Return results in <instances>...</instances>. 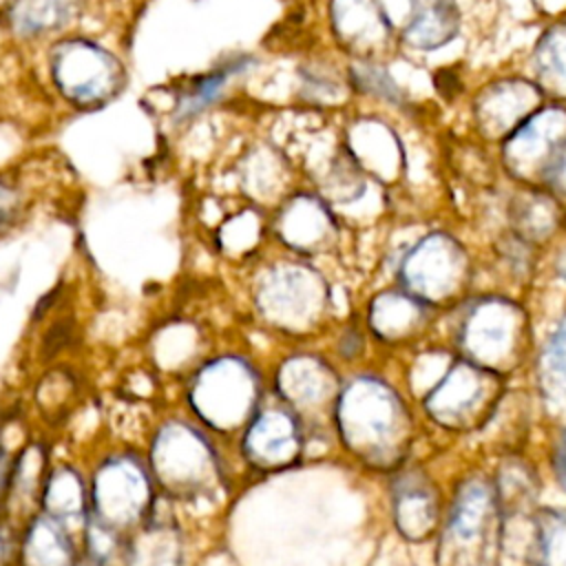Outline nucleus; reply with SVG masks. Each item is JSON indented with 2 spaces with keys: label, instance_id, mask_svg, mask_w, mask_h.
Masks as SVG:
<instances>
[{
  "label": "nucleus",
  "instance_id": "obj_17",
  "mask_svg": "<svg viewBox=\"0 0 566 566\" xmlns=\"http://www.w3.org/2000/svg\"><path fill=\"white\" fill-rule=\"evenodd\" d=\"M438 316V310L409 292L389 285L367 301L365 327L376 340L398 347L420 340L433 327Z\"/></svg>",
  "mask_w": 566,
  "mask_h": 566
},
{
  "label": "nucleus",
  "instance_id": "obj_20",
  "mask_svg": "<svg viewBox=\"0 0 566 566\" xmlns=\"http://www.w3.org/2000/svg\"><path fill=\"white\" fill-rule=\"evenodd\" d=\"M502 217L506 230L546 252L564 234V201L542 186H513L504 199Z\"/></svg>",
  "mask_w": 566,
  "mask_h": 566
},
{
  "label": "nucleus",
  "instance_id": "obj_25",
  "mask_svg": "<svg viewBox=\"0 0 566 566\" xmlns=\"http://www.w3.org/2000/svg\"><path fill=\"white\" fill-rule=\"evenodd\" d=\"M345 75H347L352 97H363L367 102H374L394 111H407L411 106L409 93L391 75L387 62L347 60Z\"/></svg>",
  "mask_w": 566,
  "mask_h": 566
},
{
  "label": "nucleus",
  "instance_id": "obj_11",
  "mask_svg": "<svg viewBox=\"0 0 566 566\" xmlns=\"http://www.w3.org/2000/svg\"><path fill=\"white\" fill-rule=\"evenodd\" d=\"M153 467L161 486L179 497H199L219 484V462L208 440L184 422L164 424L153 444Z\"/></svg>",
  "mask_w": 566,
  "mask_h": 566
},
{
  "label": "nucleus",
  "instance_id": "obj_19",
  "mask_svg": "<svg viewBox=\"0 0 566 566\" xmlns=\"http://www.w3.org/2000/svg\"><path fill=\"white\" fill-rule=\"evenodd\" d=\"M343 142L367 177L380 186H391L407 170V155L398 133L374 113L358 117L345 130Z\"/></svg>",
  "mask_w": 566,
  "mask_h": 566
},
{
  "label": "nucleus",
  "instance_id": "obj_2",
  "mask_svg": "<svg viewBox=\"0 0 566 566\" xmlns=\"http://www.w3.org/2000/svg\"><path fill=\"white\" fill-rule=\"evenodd\" d=\"M444 314L455 356L502 378L520 369L533 352L528 307L509 292L473 290Z\"/></svg>",
  "mask_w": 566,
  "mask_h": 566
},
{
  "label": "nucleus",
  "instance_id": "obj_9",
  "mask_svg": "<svg viewBox=\"0 0 566 566\" xmlns=\"http://www.w3.org/2000/svg\"><path fill=\"white\" fill-rule=\"evenodd\" d=\"M566 146V102L546 99L495 144V164L513 186H542Z\"/></svg>",
  "mask_w": 566,
  "mask_h": 566
},
{
  "label": "nucleus",
  "instance_id": "obj_14",
  "mask_svg": "<svg viewBox=\"0 0 566 566\" xmlns=\"http://www.w3.org/2000/svg\"><path fill=\"white\" fill-rule=\"evenodd\" d=\"M93 517L115 533L139 522L153 504V491L142 464L133 458L106 460L93 478Z\"/></svg>",
  "mask_w": 566,
  "mask_h": 566
},
{
  "label": "nucleus",
  "instance_id": "obj_22",
  "mask_svg": "<svg viewBox=\"0 0 566 566\" xmlns=\"http://www.w3.org/2000/svg\"><path fill=\"white\" fill-rule=\"evenodd\" d=\"M546 99L566 102V13L553 15L535 35L526 71Z\"/></svg>",
  "mask_w": 566,
  "mask_h": 566
},
{
  "label": "nucleus",
  "instance_id": "obj_21",
  "mask_svg": "<svg viewBox=\"0 0 566 566\" xmlns=\"http://www.w3.org/2000/svg\"><path fill=\"white\" fill-rule=\"evenodd\" d=\"M391 513L398 533L409 542H427L438 531L440 495L422 469H398L391 482Z\"/></svg>",
  "mask_w": 566,
  "mask_h": 566
},
{
  "label": "nucleus",
  "instance_id": "obj_42",
  "mask_svg": "<svg viewBox=\"0 0 566 566\" xmlns=\"http://www.w3.org/2000/svg\"><path fill=\"white\" fill-rule=\"evenodd\" d=\"M562 237H566V203H564V234Z\"/></svg>",
  "mask_w": 566,
  "mask_h": 566
},
{
  "label": "nucleus",
  "instance_id": "obj_8",
  "mask_svg": "<svg viewBox=\"0 0 566 566\" xmlns=\"http://www.w3.org/2000/svg\"><path fill=\"white\" fill-rule=\"evenodd\" d=\"M268 232L281 252L316 261L340 245L345 223L312 186H294L272 208Z\"/></svg>",
  "mask_w": 566,
  "mask_h": 566
},
{
  "label": "nucleus",
  "instance_id": "obj_39",
  "mask_svg": "<svg viewBox=\"0 0 566 566\" xmlns=\"http://www.w3.org/2000/svg\"><path fill=\"white\" fill-rule=\"evenodd\" d=\"M553 467H555V475L559 480V484L566 491V429L562 431V436L557 438L555 444V453H553Z\"/></svg>",
  "mask_w": 566,
  "mask_h": 566
},
{
  "label": "nucleus",
  "instance_id": "obj_27",
  "mask_svg": "<svg viewBox=\"0 0 566 566\" xmlns=\"http://www.w3.org/2000/svg\"><path fill=\"white\" fill-rule=\"evenodd\" d=\"M252 66H254V57L239 55V57L226 60V62L217 64L214 69H210L208 73L195 77L177 99L175 119L177 122L190 119V117L199 115L201 111H206L210 104H214L219 99V95L226 91V86L232 82V77L248 73Z\"/></svg>",
  "mask_w": 566,
  "mask_h": 566
},
{
  "label": "nucleus",
  "instance_id": "obj_33",
  "mask_svg": "<svg viewBox=\"0 0 566 566\" xmlns=\"http://www.w3.org/2000/svg\"><path fill=\"white\" fill-rule=\"evenodd\" d=\"M130 566H181V542L172 526L153 524L130 546Z\"/></svg>",
  "mask_w": 566,
  "mask_h": 566
},
{
  "label": "nucleus",
  "instance_id": "obj_6",
  "mask_svg": "<svg viewBox=\"0 0 566 566\" xmlns=\"http://www.w3.org/2000/svg\"><path fill=\"white\" fill-rule=\"evenodd\" d=\"M504 398V378L464 358H453L440 380L427 391L422 407L440 427L469 433L482 429Z\"/></svg>",
  "mask_w": 566,
  "mask_h": 566
},
{
  "label": "nucleus",
  "instance_id": "obj_31",
  "mask_svg": "<svg viewBox=\"0 0 566 566\" xmlns=\"http://www.w3.org/2000/svg\"><path fill=\"white\" fill-rule=\"evenodd\" d=\"M88 500L84 491V482L71 469H57L51 473L44 489V509L51 520L57 524L77 520L86 513Z\"/></svg>",
  "mask_w": 566,
  "mask_h": 566
},
{
  "label": "nucleus",
  "instance_id": "obj_43",
  "mask_svg": "<svg viewBox=\"0 0 566 566\" xmlns=\"http://www.w3.org/2000/svg\"><path fill=\"white\" fill-rule=\"evenodd\" d=\"M91 566H99V564H95V562H93V564H91Z\"/></svg>",
  "mask_w": 566,
  "mask_h": 566
},
{
  "label": "nucleus",
  "instance_id": "obj_1",
  "mask_svg": "<svg viewBox=\"0 0 566 566\" xmlns=\"http://www.w3.org/2000/svg\"><path fill=\"white\" fill-rule=\"evenodd\" d=\"M334 420L345 449L374 471H396L413 442V418L402 396L374 374L340 385Z\"/></svg>",
  "mask_w": 566,
  "mask_h": 566
},
{
  "label": "nucleus",
  "instance_id": "obj_37",
  "mask_svg": "<svg viewBox=\"0 0 566 566\" xmlns=\"http://www.w3.org/2000/svg\"><path fill=\"white\" fill-rule=\"evenodd\" d=\"M542 188L551 190L559 201L566 203V146L557 153L555 161L551 164V168L542 181Z\"/></svg>",
  "mask_w": 566,
  "mask_h": 566
},
{
  "label": "nucleus",
  "instance_id": "obj_5",
  "mask_svg": "<svg viewBox=\"0 0 566 566\" xmlns=\"http://www.w3.org/2000/svg\"><path fill=\"white\" fill-rule=\"evenodd\" d=\"M504 509L495 484L473 475L455 489L440 528L436 566H500Z\"/></svg>",
  "mask_w": 566,
  "mask_h": 566
},
{
  "label": "nucleus",
  "instance_id": "obj_36",
  "mask_svg": "<svg viewBox=\"0 0 566 566\" xmlns=\"http://www.w3.org/2000/svg\"><path fill=\"white\" fill-rule=\"evenodd\" d=\"M336 347H338V354H340L343 358H347V360L360 356L363 349H365V332H363L360 323H356V321H354V323H347V325L343 327L338 340H336Z\"/></svg>",
  "mask_w": 566,
  "mask_h": 566
},
{
  "label": "nucleus",
  "instance_id": "obj_7",
  "mask_svg": "<svg viewBox=\"0 0 566 566\" xmlns=\"http://www.w3.org/2000/svg\"><path fill=\"white\" fill-rule=\"evenodd\" d=\"M51 77L60 95L80 111H95L113 102L126 86L122 62L97 42L62 40L49 55Z\"/></svg>",
  "mask_w": 566,
  "mask_h": 566
},
{
  "label": "nucleus",
  "instance_id": "obj_41",
  "mask_svg": "<svg viewBox=\"0 0 566 566\" xmlns=\"http://www.w3.org/2000/svg\"><path fill=\"white\" fill-rule=\"evenodd\" d=\"M15 4V0H0V15L7 18V13L11 11V7Z\"/></svg>",
  "mask_w": 566,
  "mask_h": 566
},
{
  "label": "nucleus",
  "instance_id": "obj_28",
  "mask_svg": "<svg viewBox=\"0 0 566 566\" xmlns=\"http://www.w3.org/2000/svg\"><path fill=\"white\" fill-rule=\"evenodd\" d=\"M491 254L497 272L511 283H531L542 270L546 250L506 230L504 226L491 241Z\"/></svg>",
  "mask_w": 566,
  "mask_h": 566
},
{
  "label": "nucleus",
  "instance_id": "obj_38",
  "mask_svg": "<svg viewBox=\"0 0 566 566\" xmlns=\"http://www.w3.org/2000/svg\"><path fill=\"white\" fill-rule=\"evenodd\" d=\"M548 254V268L553 272V276L557 279V283L564 285L566 290V237H559L555 241V245L546 252Z\"/></svg>",
  "mask_w": 566,
  "mask_h": 566
},
{
  "label": "nucleus",
  "instance_id": "obj_3",
  "mask_svg": "<svg viewBox=\"0 0 566 566\" xmlns=\"http://www.w3.org/2000/svg\"><path fill=\"white\" fill-rule=\"evenodd\" d=\"M252 303L259 318L272 329L310 336L329 321L334 292L327 274L314 261L281 252L256 272Z\"/></svg>",
  "mask_w": 566,
  "mask_h": 566
},
{
  "label": "nucleus",
  "instance_id": "obj_12",
  "mask_svg": "<svg viewBox=\"0 0 566 566\" xmlns=\"http://www.w3.org/2000/svg\"><path fill=\"white\" fill-rule=\"evenodd\" d=\"M546 102L524 73H502L484 80L469 97V119L482 144H497L522 119Z\"/></svg>",
  "mask_w": 566,
  "mask_h": 566
},
{
  "label": "nucleus",
  "instance_id": "obj_15",
  "mask_svg": "<svg viewBox=\"0 0 566 566\" xmlns=\"http://www.w3.org/2000/svg\"><path fill=\"white\" fill-rule=\"evenodd\" d=\"M303 427L283 402L259 405L243 433V455L259 471H283L303 455Z\"/></svg>",
  "mask_w": 566,
  "mask_h": 566
},
{
  "label": "nucleus",
  "instance_id": "obj_35",
  "mask_svg": "<svg viewBox=\"0 0 566 566\" xmlns=\"http://www.w3.org/2000/svg\"><path fill=\"white\" fill-rule=\"evenodd\" d=\"M431 84L436 86L438 95L447 102H455L464 93V82L453 66H442L431 73Z\"/></svg>",
  "mask_w": 566,
  "mask_h": 566
},
{
  "label": "nucleus",
  "instance_id": "obj_29",
  "mask_svg": "<svg viewBox=\"0 0 566 566\" xmlns=\"http://www.w3.org/2000/svg\"><path fill=\"white\" fill-rule=\"evenodd\" d=\"M24 566H77L69 533L51 517H38L22 544Z\"/></svg>",
  "mask_w": 566,
  "mask_h": 566
},
{
  "label": "nucleus",
  "instance_id": "obj_32",
  "mask_svg": "<svg viewBox=\"0 0 566 566\" xmlns=\"http://www.w3.org/2000/svg\"><path fill=\"white\" fill-rule=\"evenodd\" d=\"M535 566H566V509H542L533 522Z\"/></svg>",
  "mask_w": 566,
  "mask_h": 566
},
{
  "label": "nucleus",
  "instance_id": "obj_18",
  "mask_svg": "<svg viewBox=\"0 0 566 566\" xmlns=\"http://www.w3.org/2000/svg\"><path fill=\"white\" fill-rule=\"evenodd\" d=\"M276 396L296 416L321 411L325 405L336 402L340 380L334 367L318 354L301 352L290 354L276 369Z\"/></svg>",
  "mask_w": 566,
  "mask_h": 566
},
{
  "label": "nucleus",
  "instance_id": "obj_16",
  "mask_svg": "<svg viewBox=\"0 0 566 566\" xmlns=\"http://www.w3.org/2000/svg\"><path fill=\"white\" fill-rule=\"evenodd\" d=\"M389 15L398 49L433 53L449 46L462 31V7L458 0H398Z\"/></svg>",
  "mask_w": 566,
  "mask_h": 566
},
{
  "label": "nucleus",
  "instance_id": "obj_30",
  "mask_svg": "<svg viewBox=\"0 0 566 566\" xmlns=\"http://www.w3.org/2000/svg\"><path fill=\"white\" fill-rule=\"evenodd\" d=\"M537 382L548 402L566 407V310L539 347Z\"/></svg>",
  "mask_w": 566,
  "mask_h": 566
},
{
  "label": "nucleus",
  "instance_id": "obj_26",
  "mask_svg": "<svg viewBox=\"0 0 566 566\" xmlns=\"http://www.w3.org/2000/svg\"><path fill=\"white\" fill-rule=\"evenodd\" d=\"M296 97L312 108H336L352 97L345 66L307 60L296 69Z\"/></svg>",
  "mask_w": 566,
  "mask_h": 566
},
{
  "label": "nucleus",
  "instance_id": "obj_13",
  "mask_svg": "<svg viewBox=\"0 0 566 566\" xmlns=\"http://www.w3.org/2000/svg\"><path fill=\"white\" fill-rule=\"evenodd\" d=\"M325 22L332 44L347 60L387 62L398 49L382 0H325Z\"/></svg>",
  "mask_w": 566,
  "mask_h": 566
},
{
  "label": "nucleus",
  "instance_id": "obj_4",
  "mask_svg": "<svg viewBox=\"0 0 566 566\" xmlns=\"http://www.w3.org/2000/svg\"><path fill=\"white\" fill-rule=\"evenodd\" d=\"M475 272L469 243L447 228H431L398 252L391 285L444 314L473 292Z\"/></svg>",
  "mask_w": 566,
  "mask_h": 566
},
{
  "label": "nucleus",
  "instance_id": "obj_40",
  "mask_svg": "<svg viewBox=\"0 0 566 566\" xmlns=\"http://www.w3.org/2000/svg\"><path fill=\"white\" fill-rule=\"evenodd\" d=\"M11 475H13V471L9 469L7 453H4V449H2V444H0V500H2V495L7 493V484H9Z\"/></svg>",
  "mask_w": 566,
  "mask_h": 566
},
{
  "label": "nucleus",
  "instance_id": "obj_10",
  "mask_svg": "<svg viewBox=\"0 0 566 566\" xmlns=\"http://www.w3.org/2000/svg\"><path fill=\"white\" fill-rule=\"evenodd\" d=\"M261 398L256 369L241 356H221L203 365L190 385V405L214 429H237L254 416Z\"/></svg>",
  "mask_w": 566,
  "mask_h": 566
},
{
  "label": "nucleus",
  "instance_id": "obj_34",
  "mask_svg": "<svg viewBox=\"0 0 566 566\" xmlns=\"http://www.w3.org/2000/svg\"><path fill=\"white\" fill-rule=\"evenodd\" d=\"M22 212V195L20 190L0 179V237H4L20 219Z\"/></svg>",
  "mask_w": 566,
  "mask_h": 566
},
{
  "label": "nucleus",
  "instance_id": "obj_23",
  "mask_svg": "<svg viewBox=\"0 0 566 566\" xmlns=\"http://www.w3.org/2000/svg\"><path fill=\"white\" fill-rule=\"evenodd\" d=\"M243 186L250 190L256 203L274 201L272 208L294 188L292 175L294 164L287 155L272 146H259L245 157V166L241 170Z\"/></svg>",
  "mask_w": 566,
  "mask_h": 566
},
{
  "label": "nucleus",
  "instance_id": "obj_24",
  "mask_svg": "<svg viewBox=\"0 0 566 566\" xmlns=\"http://www.w3.org/2000/svg\"><path fill=\"white\" fill-rule=\"evenodd\" d=\"M80 11V0H15L7 22L18 38L33 40L64 31L77 20Z\"/></svg>",
  "mask_w": 566,
  "mask_h": 566
}]
</instances>
